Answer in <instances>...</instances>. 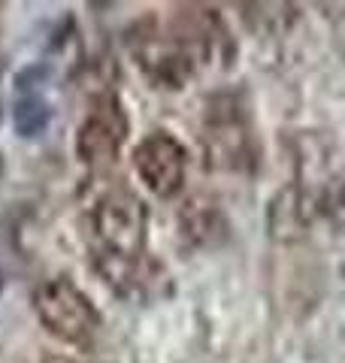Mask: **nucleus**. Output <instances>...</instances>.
Segmentation results:
<instances>
[{"label": "nucleus", "instance_id": "1", "mask_svg": "<svg viewBox=\"0 0 345 363\" xmlns=\"http://www.w3.org/2000/svg\"><path fill=\"white\" fill-rule=\"evenodd\" d=\"M203 161L215 173H246L255 164L248 116L236 94H215L203 112L200 124Z\"/></svg>", "mask_w": 345, "mask_h": 363}, {"label": "nucleus", "instance_id": "2", "mask_svg": "<svg viewBox=\"0 0 345 363\" xmlns=\"http://www.w3.org/2000/svg\"><path fill=\"white\" fill-rule=\"evenodd\" d=\"M33 312H37L45 333H52L58 342L85 348L100 333V312L91 297L67 276H52L33 291Z\"/></svg>", "mask_w": 345, "mask_h": 363}, {"label": "nucleus", "instance_id": "3", "mask_svg": "<svg viewBox=\"0 0 345 363\" xmlns=\"http://www.w3.org/2000/svg\"><path fill=\"white\" fill-rule=\"evenodd\" d=\"M91 227L100 255L119 260H143L148 236V209L131 188H109L91 209Z\"/></svg>", "mask_w": 345, "mask_h": 363}, {"label": "nucleus", "instance_id": "4", "mask_svg": "<svg viewBox=\"0 0 345 363\" xmlns=\"http://www.w3.org/2000/svg\"><path fill=\"white\" fill-rule=\"evenodd\" d=\"M128 112L115 94H100L76 130V157L85 167H109L128 143Z\"/></svg>", "mask_w": 345, "mask_h": 363}, {"label": "nucleus", "instance_id": "5", "mask_svg": "<svg viewBox=\"0 0 345 363\" xmlns=\"http://www.w3.org/2000/svg\"><path fill=\"white\" fill-rule=\"evenodd\" d=\"M133 169L146 191L155 197L167 200L176 197L185 188V173H188V152L170 130H152L143 136L133 149Z\"/></svg>", "mask_w": 345, "mask_h": 363}, {"label": "nucleus", "instance_id": "6", "mask_svg": "<svg viewBox=\"0 0 345 363\" xmlns=\"http://www.w3.org/2000/svg\"><path fill=\"white\" fill-rule=\"evenodd\" d=\"M133 58L155 88H185L197 70V55L172 30H146L133 40Z\"/></svg>", "mask_w": 345, "mask_h": 363}, {"label": "nucleus", "instance_id": "7", "mask_svg": "<svg viewBox=\"0 0 345 363\" xmlns=\"http://www.w3.org/2000/svg\"><path fill=\"white\" fill-rule=\"evenodd\" d=\"M312 212H315L312 194H306V188L300 182L285 185L279 194L270 200V212H267L270 236L279 242L303 240L306 230H309V221H312Z\"/></svg>", "mask_w": 345, "mask_h": 363}, {"label": "nucleus", "instance_id": "8", "mask_svg": "<svg viewBox=\"0 0 345 363\" xmlns=\"http://www.w3.org/2000/svg\"><path fill=\"white\" fill-rule=\"evenodd\" d=\"M179 230L191 245L209 248L224 236V215H221V209H218L215 200L197 194V197L185 200V206H182Z\"/></svg>", "mask_w": 345, "mask_h": 363}, {"label": "nucleus", "instance_id": "9", "mask_svg": "<svg viewBox=\"0 0 345 363\" xmlns=\"http://www.w3.org/2000/svg\"><path fill=\"white\" fill-rule=\"evenodd\" d=\"M312 203L315 212L327 224H333L336 230H345V169L333 173L327 182H321V188L312 194Z\"/></svg>", "mask_w": 345, "mask_h": 363}, {"label": "nucleus", "instance_id": "10", "mask_svg": "<svg viewBox=\"0 0 345 363\" xmlns=\"http://www.w3.org/2000/svg\"><path fill=\"white\" fill-rule=\"evenodd\" d=\"M49 118H52V109L37 91L18 97L13 106V124L21 136H40L45 130V124H49Z\"/></svg>", "mask_w": 345, "mask_h": 363}, {"label": "nucleus", "instance_id": "11", "mask_svg": "<svg viewBox=\"0 0 345 363\" xmlns=\"http://www.w3.org/2000/svg\"><path fill=\"white\" fill-rule=\"evenodd\" d=\"M45 363H73V360H67V357H49Z\"/></svg>", "mask_w": 345, "mask_h": 363}]
</instances>
